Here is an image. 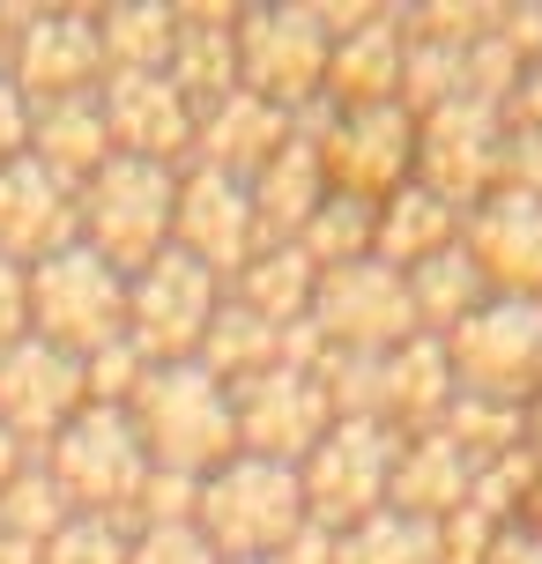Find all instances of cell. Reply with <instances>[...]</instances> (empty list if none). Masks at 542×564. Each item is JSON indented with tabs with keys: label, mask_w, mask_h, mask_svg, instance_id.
<instances>
[{
	"label": "cell",
	"mask_w": 542,
	"mask_h": 564,
	"mask_svg": "<svg viewBox=\"0 0 542 564\" xmlns=\"http://www.w3.org/2000/svg\"><path fill=\"white\" fill-rule=\"evenodd\" d=\"M230 409H238V453L283 460V468H297V460L335 431L327 387H319L313 371H297V365H268L260 379L230 387Z\"/></svg>",
	"instance_id": "cell-15"
},
{
	"label": "cell",
	"mask_w": 542,
	"mask_h": 564,
	"mask_svg": "<svg viewBox=\"0 0 542 564\" xmlns=\"http://www.w3.org/2000/svg\"><path fill=\"white\" fill-rule=\"evenodd\" d=\"M30 335L67 349V357H97L127 341V275L112 260H97L75 238L53 260L30 268Z\"/></svg>",
	"instance_id": "cell-8"
},
{
	"label": "cell",
	"mask_w": 542,
	"mask_h": 564,
	"mask_svg": "<svg viewBox=\"0 0 542 564\" xmlns=\"http://www.w3.org/2000/svg\"><path fill=\"white\" fill-rule=\"evenodd\" d=\"M172 83L186 105L208 112L238 89V8H186L178 0V45H172Z\"/></svg>",
	"instance_id": "cell-24"
},
{
	"label": "cell",
	"mask_w": 542,
	"mask_h": 564,
	"mask_svg": "<svg viewBox=\"0 0 542 564\" xmlns=\"http://www.w3.org/2000/svg\"><path fill=\"white\" fill-rule=\"evenodd\" d=\"M394 431L387 423L349 416L319 438L305 460H297V482H305V520L327 528V535H349L357 520L387 506V476H394Z\"/></svg>",
	"instance_id": "cell-10"
},
{
	"label": "cell",
	"mask_w": 542,
	"mask_h": 564,
	"mask_svg": "<svg viewBox=\"0 0 542 564\" xmlns=\"http://www.w3.org/2000/svg\"><path fill=\"white\" fill-rule=\"evenodd\" d=\"M194 528L216 542L224 564L246 557H283L290 542L305 535V482L283 460H260V453H238L216 476H200V506Z\"/></svg>",
	"instance_id": "cell-2"
},
{
	"label": "cell",
	"mask_w": 542,
	"mask_h": 564,
	"mask_svg": "<svg viewBox=\"0 0 542 564\" xmlns=\"http://www.w3.org/2000/svg\"><path fill=\"white\" fill-rule=\"evenodd\" d=\"M97 45H105V75H172L178 0H119V8H97Z\"/></svg>",
	"instance_id": "cell-28"
},
{
	"label": "cell",
	"mask_w": 542,
	"mask_h": 564,
	"mask_svg": "<svg viewBox=\"0 0 542 564\" xmlns=\"http://www.w3.org/2000/svg\"><path fill=\"white\" fill-rule=\"evenodd\" d=\"M246 564H283V557H246Z\"/></svg>",
	"instance_id": "cell-46"
},
{
	"label": "cell",
	"mask_w": 542,
	"mask_h": 564,
	"mask_svg": "<svg viewBox=\"0 0 542 564\" xmlns=\"http://www.w3.org/2000/svg\"><path fill=\"white\" fill-rule=\"evenodd\" d=\"M454 365H446V341L409 335L401 349L379 357V423L394 438H416V431H438L446 409H454Z\"/></svg>",
	"instance_id": "cell-21"
},
{
	"label": "cell",
	"mask_w": 542,
	"mask_h": 564,
	"mask_svg": "<svg viewBox=\"0 0 542 564\" xmlns=\"http://www.w3.org/2000/svg\"><path fill=\"white\" fill-rule=\"evenodd\" d=\"M327 53L335 37L313 0H253L238 8V89H253L275 112H313L327 97Z\"/></svg>",
	"instance_id": "cell-5"
},
{
	"label": "cell",
	"mask_w": 542,
	"mask_h": 564,
	"mask_svg": "<svg viewBox=\"0 0 542 564\" xmlns=\"http://www.w3.org/2000/svg\"><path fill=\"white\" fill-rule=\"evenodd\" d=\"M446 365L460 394L528 416L542 401V297H484L446 335Z\"/></svg>",
	"instance_id": "cell-7"
},
{
	"label": "cell",
	"mask_w": 542,
	"mask_h": 564,
	"mask_svg": "<svg viewBox=\"0 0 542 564\" xmlns=\"http://www.w3.org/2000/svg\"><path fill=\"white\" fill-rule=\"evenodd\" d=\"M371 230H379V200H365V194H327L313 208V224L297 230V246H305V260L327 275V268L371 260Z\"/></svg>",
	"instance_id": "cell-33"
},
{
	"label": "cell",
	"mask_w": 542,
	"mask_h": 564,
	"mask_svg": "<svg viewBox=\"0 0 542 564\" xmlns=\"http://www.w3.org/2000/svg\"><path fill=\"white\" fill-rule=\"evenodd\" d=\"M506 119H520V127H535V134H542V59H528V75H520Z\"/></svg>",
	"instance_id": "cell-43"
},
{
	"label": "cell",
	"mask_w": 542,
	"mask_h": 564,
	"mask_svg": "<svg viewBox=\"0 0 542 564\" xmlns=\"http://www.w3.org/2000/svg\"><path fill=\"white\" fill-rule=\"evenodd\" d=\"M127 550H134V528H127V520L67 512V528L37 550V564H127Z\"/></svg>",
	"instance_id": "cell-35"
},
{
	"label": "cell",
	"mask_w": 542,
	"mask_h": 564,
	"mask_svg": "<svg viewBox=\"0 0 542 564\" xmlns=\"http://www.w3.org/2000/svg\"><path fill=\"white\" fill-rule=\"evenodd\" d=\"M89 409V387H83V357H67L53 341L23 335L15 349H0V423L30 446V460L53 446L67 416Z\"/></svg>",
	"instance_id": "cell-16"
},
{
	"label": "cell",
	"mask_w": 542,
	"mask_h": 564,
	"mask_svg": "<svg viewBox=\"0 0 542 564\" xmlns=\"http://www.w3.org/2000/svg\"><path fill=\"white\" fill-rule=\"evenodd\" d=\"M0 564H37V550H30V542H15V535H0Z\"/></svg>",
	"instance_id": "cell-45"
},
{
	"label": "cell",
	"mask_w": 542,
	"mask_h": 564,
	"mask_svg": "<svg viewBox=\"0 0 542 564\" xmlns=\"http://www.w3.org/2000/svg\"><path fill=\"white\" fill-rule=\"evenodd\" d=\"M15 156H30V105H23V89L0 75V171Z\"/></svg>",
	"instance_id": "cell-42"
},
{
	"label": "cell",
	"mask_w": 542,
	"mask_h": 564,
	"mask_svg": "<svg viewBox=\"0 0 542 564\" xmlns=\"http://www.w3.org/2000/svg\"><path fill=\"white\" fill-rule=\"evenodd\" d=\"M23 460H30V446L15 438V431H8V423H0V490H8V476H15Z\"/></svg>",
	"instance_id": "cell-44"
},
{
	"label": "cell",
	"mask_w": 542,
	"mask_h": 564,
	"mask_svg": "<svg viewBox=\"0 0 542 564\" xmlns=\"http://www.w3.org/2000/svg\"><path fill=\"white\" fill-rule=\"evenodd\" d=\"M0 75L23 89L30 112L97 97L105 89L97 8H0Z\"/></svg>",
	"instance_id": "cell-3"
},
{
	"label": "cell",
	"mask_w": 542,
	"mask_h": 564,
	"mask_svg": "<svg viewBox=\"0 0 542 564\" xmlns=\"http://www.w3.org/2000/svg\"><path fill=\"white\" fill-rule=\"evenodd\" d=\"M401 53H409V37H401V8H379L365 30H349L335 37V53H327V112H365V105H401Z\"/></svg>",
	"instance_id": "cell-22"
},
{
	"label": "cell",
	"mask_w": 542,
	"mask_h": 564,
	"mask_svg": "<svg viewBox=\"0 0 542 564\" xmlns=\"http://www.w3.org/2000/svg\"><path fill=\"white\" fill-rule=\"evenodd\" d=\"M112 156H119V149H112V134H105L97 97H75V105H45V112H30V164H45L59 186H75V194H83Z\"/></svg>",
	"instance_id": "cell-27"
},
{
	"label": "cell",
	"mask_w": 542,
	"mask_h": 564,
	"mask_svg": "<svg viewBox=\"0 0 542 564\" xmlns=\"http://www.w3.org/2000/svg\"><path fill=\"white\" fill-rule=\"evenodd\" d=\"M200 506V482L194 476H172V468H149L142 482V506H134V528H186Z\"/></svg>",
	"instance_id": "cell-37"
},
{
	"label": "cell",
	"mask_w": 542,
	"mask_h": 564,
	"mask_svg": "<svg viewBox=\"0 0 542 564\" xmlns=\"http://www.w3.org/2000/svg\"><path fill=\"white\" fill-rule=\"evenodd\" d=\"M484 564H542V512H520V520H506Z\"/></svg>",
	"instance_id": "cell-41"
},
{
	"label": "cell",
	"mask_w": 542,
	"mask_h": 564,
	"mask_svg": "<svg viewBox=\"0 0 542 564\" xmlns=\"http://www.w3.org/2000/svg\"><path fill=\"white\" fill-rule=\"evenodd\" d=\"M30 335V268L0 260V349H15Z\"/></svg>",
	"instance_id": "cell-40"
},
{
	"label": "cell",
	"mask_w": 542,
	"mask_h": 564,
	"mask_svg": "<svg viewBox=\"0 0 542 564\" xmlns=\"http://www.w3.org/2000/svg\"><path fill=\"white\" fill-rule=\"evenodd\" d=\"M37 460H45V476L59 482V498L75 512L134 528V506H142V482H149V446H142V431H134L127 409H83V416H67V431Z\"/></svg>",
	"instance_id": "cell-6"
},
{
	"label": "cell",
	"mask_w": 542,
	"mask_h": 564,
	"mask_svg": "<svg viewBox=\"0 0 542 564\" xmlns=\"http://www.w3.org/2000/svg\"><path fill=\"white\" fill-rule=\"evenodd\" d=\"M172 246L186 260H200L216 282H230L268 246V230L253 216V186L224 178V171H208V164H186L178 171V208H172Z\"/></svg>",
	"instance_id": "cell-14"
},
{
	"label": "cell",
	"mask_w": 542,
	"mask_h": 564,
	"mask_svg": "<svg viewBox=\"0 0 542 564\" xmlns=\"http://www.w3.org/2000/svg\"><path fill=\"white\" fill-rule=\"evenodd\" d=\"M313 335L327 349H349V357H387L416 335V305H409V275L387 268V260H349V268H327L313 290Z\"/></svg>",
	"instance_id": "cell-12"
},
{
	"label": "cell",
	"mask_w": 542,
	"mask_h": 564,
	"mask_svg": "<svg viewBox=\"0 0 542 564\" xmlns=\"http://www.w3.org/2000/svg\"><path fill=\"white\" fill-rule=\"evenodd\" d=\"M127 564H224V557H216V542L186 520V528H134Z\"/></svg>",
	"instance_id": "cell-38"
},
{
	"label": "cell",
	"mask_w": 542,
	"mask_h": 564,
	"mask_svg": "<svg viewBox=\"0 0 542 564\" xmlns=\"http://www.w3.org/2000/svg\"><path fill=\"white\" fill-rule=\"evenodd\" d=\"M83 230H75V186H59L45 164H15L0 171V260H15V268H37V260H53L59 246H75Z\"/></svg>",
	"instance_id": "cell-19"
},
{
	"label": "cell",
	"mask_w": 542,
	"mask_h": 564,
	"mask_svg": "<svg viewBox=\"0 0 542 564\" xmlns=\"http://www.w3.org/2000/svg\"><path fill=\"white\" fill-rule=\"evenodd\" d=\"M216 305H224V282L172 246V253L149 260L142 275H127V341L149 365H194Z\"/></svg>",
	"instance_id": "cell-11"
},
{
	"label": "cell",
	"mask_w": 542,
	"mask_h": 564,
	"mask_svg": "<svg viewBox=\"0 0 542 564\" xmlns=\"http://www.w3.org/2000/svg\"><path fill=\"white\" fill-rule=\"evenodd\" d=\"M283 141H290V112L260 105L253 89H230L224 105L194 112V164L224 171V178H246V186L283 156Z\"/></svg>",
	"instance_id": "cell-20"
},
{
	"label": "cell",
	"mask_w": 542,
	"mask_h": 564,
	"mask_svg": "<svg viewBox=\"0 0 542 564\" xmlns=\"http://www.w3.org/2000/svg\"><path fill=\"white\" fill-rule=\"evenodd\" d=\"M297 134L319 141V164H327V186L335 194H365L387 200L394 186L416 178V112L401 105H365V112H297Z\"/></svg>",
	"instance_id": "cell-9"
},
{
	"label": "cell",
	"mask_w": 542,
	"mask_h": 564,
	"mask_svg": "<svg viewBox=\"0 0 542 564\" xmlns=\"http://www.w3.org/2000/svg\"><path fill=\"white\" fill-rule=\"evenodd\" d=\"M194 365H208L224 387H246V379H260L268 365H283V327H268L260 312H246L224 290V305H216V319H208Z\"/></svg>",
	"instance_id": "cell-31"
},
{
	"label": "cell",
	"mask_w": 542,
	"mask_h": 564,
	"mask_svg": "<svg viewBox=\"0 0 542 564\" xmlns=\"http://www.w3.org/2000/svg\"><path fill=\"white\" fill-rule=\"evenodd\" d=\"M476 490V460L446 438V431H416L394 446V476H387V506L416 512V520H446L468 506Z\"/></svg>",
	"instance_id": "cell-23"
},
{
	"label": "cell",
	"mask_w": 542,
	"mask_h": 564,
	"mask_svg": "<svg viewBox=\"0 0 542 564\" xmlns=\"http://www.w3.org/2000/svg\"><path fill=\"white\" fill-rule=\"evenodd\" d=\"M490 297V282H484V268L460 253V246H446V253H431V260H416L409 268V305H416V335H431V341H446L468 319V312Z\"/></svg>",
	"instance_id": "cell-30"
},
{
	"label": "cell",
	"mask_w": 542,
	"mask_h": 564,
	"mask_svg": "<svg viewBox=\"0 0 542 564\" xmlns=\"http://www.w3.org/2000/svg\"><path fill=\"white\" fill-rule=\"evenodd\" d=\"M460 253L484 268L490 297H542V200L490 186L460 216Z\"/></svg>",
	"instance_id": "cell-18"
},
{
	"label": "cell",
	"mask_w": 542,
	"mask_h": 564,
	"mask_svg": "<svg viewBox=\"0 0 542 564\" xmlns=\"http://www.w3.org/2000/svg\"><path fill=\"white\" fill-rule=\"evenodd\" d=\"M498 186H513V194H535L542 200V134L535 127H506V156H498Z\"/></svg>",
	"instance_id": "cell-39"
},
{
	"label": "cell",
	"mask_w": 542,
	"mask_h": 564,
	"mask_svg": "<svg viewBox=\"0 0 542 564\" xmlns=\"http://www.w3.org/2000/svg\"><path fill=\"white\" fill-rule=\"evenodd\" d=\"M127 416L149 446V468L200 482L224 460H238V409H230V387L208 365H149Z\"/></svg>",
	"instance_id": "cell-1"
},
{
	"label": "cell",
	"mask_w": 542,
	"mask_h": 564,
	"mask_svg": "<svg viewBox=\"0 0 542 564\" xmlns=\"http://www.w3.org/2000/svg\"><path fill=\"white\" fill-rule=\"evenodd\" d=\"M230 297L246 312H260L268 327H297L313 312V290H319V268L305 260V246H260L238 275L224 282Z\"/></svg>",
	"instance_id": "cell-29"
},
{
	"label": "cell",
	"mask_w": 542,
	"mask_h": 564,
	"mask_svg": "<svg viewBox=\"0 0 542 564\" xmlns=\"http://www.w3.org/2000/svg\"><path fill=\"white\" fill-rule=\"evenodd\" d=\"M142 379H149V357L134 349V341H112V349H97V357H83L89 409H134V394H142Z\"/></svg>",
	"instance_id": "cell-36"
},
{
	"label": "cell",
	"mask_w": 542,
	"mask_h": 564,
	"mask_svg": "<svg viewBox=\"0 0 542 564\" xmlns=\"http://www.w3.org/2000/svg\"><path fill=\"white\" fill-rule=\"evenodd\" d=\"M506 127H513L506 105H484V97H454V105L424 112V119H416V178L468 216V208L498 186Z\"/></svg>",
	"instance_id": "cell-13"
},
{
	"label": "cell",
	"mask_w": 542,
	"mask_h": 564,
	"mask_svg": "<svg viewBox=\"0 0 542 564\" xmlns=\"http://www.w3.org/2000/svg\"><path fill=\"white\" fill-rule=\"evenodd\" d=\"M446 246H460V208L446 194H431L424 178H409V186H394V194L379 200V230H371V260H387V268H416V260L446 253Z\"/></svg>",
	"instance_id": "cell-26"
},
{
	"label": "cell",
	"mask_w": 542,
	"mask_h": 564,
	"mask_svg": "<svg viewBox=\"0 0 542 564\" xmlns=\"http://www.w3.org/2000/svg\"><path fill=\"white\" fill-rule=\"evenodd\" d=\"M172 208H178V171L164 164H112L75 194V230L97 260H112L119 275H142L156 253H172Z\"/></svg>",
	"instance_id": "cell-4"
},
{
	"label": "cell",
	"mask_w": 542,
	"mask_h": 564,
	"mask_svg": "<svg viewBox=\"0 0 542 564\" xmlns=\"http://www.w3.org/2000/svg\"><path fill=\"white\" fill-rule=\"evenodd\" d=\"M97 112H105V134H112L119 156L164 171L194 164V105L172 75H105Z\"/></svg>",
	"instance_id": "cell-17"
},
{
	"label": "cell",
	"mask_w": 542,
	"mask_h": 564,
	"mask_svg": "<svg viewBox=\"0 0 542 564\" xmlns=\"http://www.w3.org/2000/svg\"><path fill=\"white\" fill-rule=\"evenodd\" d=\"M67 498H59V482L45 476V460H23L15 476H8V490H0V535L30 542V550H45V542L67 528Z\"/></svg>",
	"instance_id": "cell-34"
},
{
	"label": "cell",
	"mask_w": 542,
	"mask_h": 564,
	"mask_svg": "<svg viewBox=\"0 0 542 564\" xmlns=\"http://www.w3.org/2000/svg\"><path fill=\"white\" fill-rule=\"evenodd\" d=\"M335 564H446L438 550V520L379 506L371 520H357L349 535H335Z\"/></svg>",
	"instance_id": "cell-32"
},
{
	"label": "cell",
	"mask_w": 542,
	"mask_h": 564,
	"mask_svg": "<svg viewBox=\"0 0 542 564\" xmlns=\"http://www.w3.org/2000/svg\"><path fill=\"white\" fill-rule=\"evenodd\" d=\"M327 194H335V186H327V164H319V141H305L297 119H290L283 156L253 178V216H260V230H268V246H297V230L313 224V208Z\"/></svg>",
	"instance_id": "cell-25"
}]
</instances>
